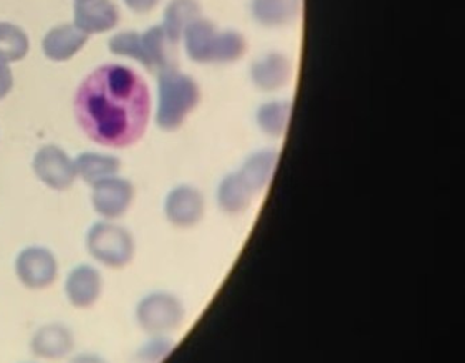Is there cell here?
Instances as JSON below:
<instances>
[{"mask_svg":"<svg viewBox=\"0 0 465 363\" xmlns=\"http://www.w3.org/2000/svg\"><path fill=\"white\" fill-rule=\"evenodd\" d=\"M148 87L131 68L103 65L78 88L74 113L90 140L108 148H126L141 140L148 125Z\"/></svg>","mask_w":465,"mask_h":363,"instance_id":"cell-1","label":"cell"},{"mask_svg":"<svg viewBox=\"0 0 465 363\" xmlns=\"http://www.w3.org/2000/svg\"><path fill=\"white\" fill-rule=\"evenodd\" d=\"M85 249L101 266L120 270L134 257V239L125 227L111 221L93 224L85 233Z\"/></svg>","mask_w":465,"mask_h":363,"instance_id":"cell-2","label":"cell"},{"mask_svg":"<svg viewBox=\"0 0 465 363\" xmlns=\"http://www.w3.org/2000/svg\"><path fill=\"white\" fill-rule=\"evenodd\" d=\"M197 101L196 84L173 68L163 70L159 78L158 123L165 130L181 125Z\"/></svg>","mask_w":465,"mask_h":363,"instance_id":"cell-3","label":"cell"},{"mask_svg":"<svg viewBox=\"0 0 465 363\" xmlns=\"http://www.w3.org/2000/svg\"><path fill=\"white\" fill-rule=\"evenodd\" d=\"M168 39V34L162 27H153L143 34L135 32L120 33L110 40V50L114 54L138 60L151 70L161 68L163 72L169 68L166 54Z\"/></svg>","mask_w":465,"mask_h":363,"instance_id":"cell-4","label":"cell"},{"mask_svg":"<svg viewBox=\"0 0 465 363\" xmlns=\"http://www.w3.org/2000/svg\"><path fill=\"white\" fill-rule=\"evenodd\" d=\"M15 274L32 291L49 289L58 277V260L45 246H27L15 259Z\"/></svg>","mask_w":465,"mask_h":363,"instance_id":"cell-5","label":"cell"},{"mask_svg":"<svg viewBox=\"0 0 465 363\" xmlns=\"http://www.w3.org/2000/svg\"><path fill=\"white\" fill-rule=\"evenodd\" d=\"M32 168L43 185L53 191H67L74 185L77 179L74 159L55 145L40 148L33 158Z\"/></svg>","mask_w":465,"mask_h":363,"instance_id":"cell-6","label":"cell"},{"mask_svg":"<svg viewBox=\"0 0 465 363\" xmlns=\"http://www.w3.org/2000/svg\"><path fill=\"white\" fill-rule=\"evenodd\" d=\"M91 204L103 221H116L128 211L134 198V186L130 181L113 176L91 186Z\"/></svg>","mask_w":465,"mask_h":363,"instance_id":"cell-7","label":"cell"},{"mask_svg":"<svg viewBox=\"0 0 465 363\" xmlns=\"http://www.w3.org/2000/svg\"><path fill=\"white\" fill-rule=\"evenodd\" d=\"M75 347L74 332L63 322H47L37 328L30 338L33 357L45 360H60L72 355Z\"/></svg>","mask_w":465,"mask_h":363,"instance_id":"cell-8","label":"cell"},{"mask_svg":"<svg viewBox=\"0 0 465 363\" xmlns=\"http://www.w3.org/2000/svg\"><path fill=\"white\" fill-rule=\"evenodd\" d=\"M103 289L100 270L91 264H78L65 277V299L74 309H85L97 304Z\"/></svg>","mask_w":465,"mask_h":363,"instance_id":"cell-9","label":"cell"},{"mask_svg":"<svg viewBox=\"0 0 465 363\" xmlns=\"http://www.w3.org/2000/svg\"><path fill=\"white\" fill-rule=\"evenodd\" d=\"M74 19L75 26L90 34L114 29L120 15L111 0H77Z\"/></svg>","mask_w":465,"mask_h":363,"instance_id":"cell-10","label":"cell"},{"mask_svg":"<svg viewBox=\"0 0 465 363\" xmlns=\"http://www.w3.org/2000/svg\"><path fill=\"white\" fill-rule=\"evenodd\" d=\"M87 40V33L78 29L75 25H62L45 34L42 44L43 52L50 60L65 62L77 54Z\"/></svg>","mask_w":465,"mask_h":363,"instance_id":"cell-11","label":"cell"},{"mask_svg":"<svg viewBox=\"0 0 465 363\" xmlns=\"http://www.w3.org/2000/svg\"><path fill=\"white\" fill-rule=\"evenodd\" d=\"M178 305L171 297L149 295L139 302L136 319L146 331H162L176 322Z\"/></svg>","mask_w":465,"mask_h":363,"instance_id":"cell-12","label":"cell"},{"mask_svg":"<svg viewBox=\"0 0 465 363\" xmlns=\"http://www.w3.org/2000/svg\"><path fill=\"white\" fill-rule=\"evenodd\" d=\"M77 178L87 185L94 186L101 181L118 176L121 169L120 159L113 155L97 152H84L74 159Z\"/></svg>","mask_w":465,"mask_h":363,"instance_id":"cell-13","label":"cell"},{"mask_svg":"<svg viewBox=\"0 0 465 363\" xmlns=\"http://www.w3.org/2000/svg\"><path fill=\"white\" fill-rule=\"evenodd\" d=\"M186 49L192 59L197 62L223 59L216 45L213 27L206 22H194L186 29Z\"/></svg>","mask_w":465,"mask_h":363,"instance_id":"cell-14","label":"cell"},{"mask_svg":"<svg viewBox=\"0 0 465 363\" xmlns=\"http://www.w3.org/2000/svg\"><path fill=\"white\" fill-rule=\"evenodd\" d=\"M29 50L26 33L10 23H0V62H19Z\"/></svg>","mask_w":465,"mask_h":363,"instance_id":"cell-15","label":"cell"},{"mask_svg":"<svg viewBox=\"0 0 465 363\" xmlns=\"http://www.w3.org/2000/svg\"><path fill=\"white\" fill-rule=\"evenodd\" d=\"M196 5L193 0H173L166 9L165 30L169 39L178 40L183 29L196 15Z\"/></svg>","mask_w":465,"mask_h":363,"instance_id":"cell-16","label":"cell"},{"mask_svg":"<svg viewBox=\"0 0 465 363\" xmlns=\"http://www.w3.org/2000/svg\"><path fill=\"white\" fill-rule=\"evenodd\" d=\"M12 85H14L12 72L4 62H0V100L9 94Z\"/></svg>","mask_w":465,"mask_h":363,"instance_id":"cell-17","label":"cell"},{"mask_svg":"<svg viewBox=\"0 0 465 363\" xmlns=\"http://www.w3.org/2000/svg\"><path fill=\"white\" fill-rule=\"evenodd\" d=\"M68 363H110L105 358L95 352H81V354L74 355L70 358Z\"/></svg>","mask_w":465,"mask_h":363,"instance_id":"cell-18","label":"cell"},{"mask_svg":"<svg viewBox=\"0 0 465 363\" xmlns=\"http://www.w3.org/2000/svg\"><path fill=\"white\" fill-rule=\"evenodd\" d=\"M126 6L133 9L134 12H139V14H145L149 10L153 9L158 4L159 0H124Z\"/></svg>","mask_w":465,"mask_h":363,"instance_id":"cell-19","label":"cell"},{"mask_svg":"<svg viewBox=\"0 0 465 363\" xmlns=\"http://www.w3.org/2000/svg\"><path fill=\"white\" fill-rule=\"evenodd\" d=\"M22 363H37V362H22Z\"/></svg>","mask_w":465,"mask_h":363,"instance_id":"cell-20","label":"cell"}]
</instances>
